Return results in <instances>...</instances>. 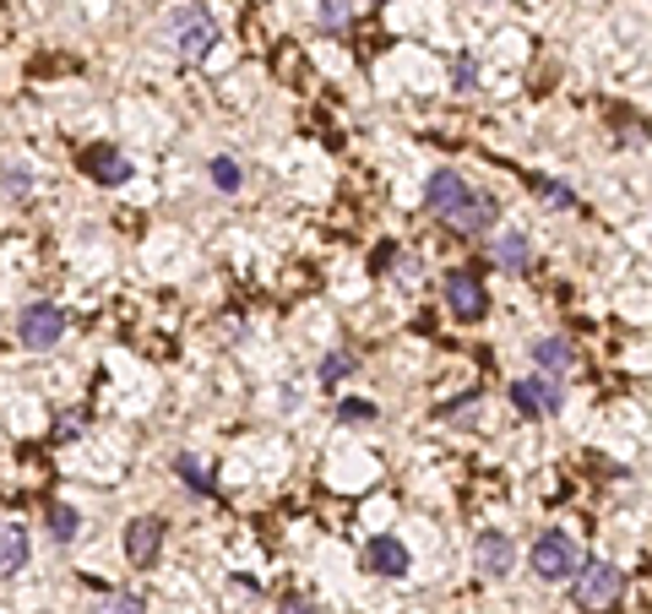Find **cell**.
<instances>
[{
	"mask_svg": "<svg viewBox=\"0 0 652 614\" xmlns=\"http://www.w3.org/2000/svg\"><path fill=\"white\" fill-rule=\"evenodd\" d=\"M576 610L588 614H603L620 604V593H625V576H620V565L609 561H576Z\"/></svg>",
	"mask_w": 652,
	"mask_h": 614,
	"instance_id": "obj_1",
	"label": "cell"
},
{
	"mask_svg": "<svg viewBox=\"0 0 652 614\" xmlns=\"http://www.w3.org/2000/svg\"><path fill=\"white\" fill-rule=\"evenodd\" d=\"M17 338H22V349H54L60 338H66V310L60 305H22L17 315Z\"/></svg>",
	"mask_w": 652,
	"mask_h": 614,
	"instance_id": "obj_2",
	"label": "cell"
},
{
	"mask_svg": "<svg viewBox=\"0 0 652 614\" xmlns=\"http://www.w3.org/2000/svg\"><path fill=\"white\" fill-rule=\"evenodd\" d=\"M576 544L565 538V533H544L539 544H533V571H539V582H565L571 571H576Z\"/></svg>",
	"mask_w": 652,
	"mask_h": 614,
	"instance_id": "obj_3",
	"label": "cell"
},
{
	"mask_svg": "<svg viewBox=\"0 0 652 614\" xmlns=\"http://www.w3.org/2000/svg\"><path fill=\"white\" fill-rule=\"evenodd\" d=\"M447 305H452L457 321H484L490 294H484V283H479L473 272H452V278H447Z\"/></svg>",
	"mask_w": 652,
	"mask_h": 614,
	"instance_id": "obj_4",
	"label": "cell"
},
{
	"mask_svg": "<svg viewBox=\"0 0 652 614\" xmlns=\"http://www.w3.org/2000/svg\"><path fill=\"white\" fill-rule=\"evenodd\" d=\"M473 565H479L490 582H501V576H511V565H516V544H511L505 533H479V544H473Z\"/></svg>",
	"mask_w": 652,
	"mask_h": 614,
	"instance_id": "obj_5",
	"label": "cell"
},
{
	"mask_svg": "<svg viewBox=\"0 0 652 614\" xmlns=\"http://www.w3.org/2000/svg\"><path fill=\"white\" fill-rule=\"evenodd\" d=\"M511 403H516V413H528V419H544V413H560V386L554 381H516L511 386Z\"/></svg>",
	"mask_w": 652,
	"mask_h": 614,
	"instance_id": "obj_6",
	"label": "cell"
},
{
	"mask_svg": "<svg viewBox=\"0 0 652 614\" xmlns=\"http://www.w3.org/2000/svg\"><path fill=\"white\" fill-rule=\"evenodd\" d=\"M158 550H163V522L158 516H137L126 527V555H131V565H152Z\"/></svg>",
	"mask_w": 652,
	"mask_h": 614,
	"instance_id": "obj_7",
	"label": "cell"
},
{
	"mask_svg": "<svg viewBox=\"0 0 652 614\" xmlns=\"http://www.w3.org/2000/svg\"><path fill=\"white\" fill-rule=\"evenodd\" d=\"M468 197H473V191H468V180H462V174H452V169L430 174V185H424V202L435 207L441 218H447V212H457V207L468 202Z\"/></svg>",
	"mask_w": 652,
	"mask_h": 614,
	"instance_id": "obj_8",
	"label": "cell"
},
{
	"mask_svg": "<svg viewBox=\"0 0 652 614\" xmlns=\"http://www.w3.org/2000/svg\"><path fill=\"white\" fill-rule=\"evenodd\" d=\"M212 44H218L212 17H207V11H185V17H180V54H185V60H201Z\"/></svg>",
	"mask_w": 652,
	"mask_h": 614,
	"instance_id": "obj_9",
	"label": "cell"
},
{
	"mask_svg": "<svg viewBox=\"0 0 652 614\" xmlns=\"http://www.w3.org/2000/svg\"><path fill=\"white\" fill-rule=\"evenodd\" d=\"M364 565H370L375 576H402V571H408L402 538H370V544H364Z\"/></svg>",
	"mask_w": 652,
	"mask_h": 614,
	"instance_id": "obj_10",
	"label": "cell"
},
{
	"mask_svg": "<svg viewBox=\"0 0 652 614\" xmlns=\"http://www.w3.org/2000/svg\"><path fill=\"white\" fill-rule=\"evenodd\" d=\"M33 555V544H28V527L22 522H0V576H11V571H22Z\"/></svg>",
	"mask_w": 652,
	"mask_h": 614,
	"instance_id": "obj_11",
	"label": "cell"
},
{
	"mask_svg": "<svg viewBox=\"0 0 652 614\" xmlns=\"http://www.w3.org/2000/svg\"><path fill=\"white\" fill-rule=\"evenodd\" d=\"M490 218H495V202H490V197H468L457 212H447V223H452L457 234H484Z\"/></svg>",
	"mask_w": 652,
	"mask_h": 614,
	"instance_id": "obj_12",
	"label": "cell"
},
{
	"mask_svg": "<svg viewBox=\"0 0 652 614\" xmlns=\"http://www.w3.org/2000/svg\"><path fill=\"white\" fill-rule=\"evenodd\" d=\"M88 169H93L99 185H126V180H131V163L120 153H109V148H93V153H88Z\"/></svg>",
	"mask_w": 652,
	"mask_h": 614,
	"instance_id": "obj_13",
	"label": "cell"
},
{
	"mask_svg": "<svg viewBox=\"0 0 652 614\" xmlns=\"http://www.w3.org/2000/svg\"><path fill=\"white\" fill-rule=\"evenodd\" d=\"M495 261H501L505 272H522V266L533 261V245H528V234H501V240H495Z\"/></svg>",
	"mask_w": 652,
	"mask_h": 614,
	"instance_id": "obj_14",
	"label": "cell"
},
{
	"mask_svg": "<svg viewBox=\"0 0 652 614\" xmlns=\"http://www.w3.org/2000/svg\"><path fill=\"white\" fill-rule=\"evenodd\" d=\"M533 359H539V370H554V375H560V370H571V343H565V338H539V343H533Z\"/></svg>",
	"mask_w": 652,
	"mask_h": 614,
	"instance_id": "obj_15",
	"label": "cell"
},
{
	"mask_svg": "<svg viewBox=\"0 0 652 614\" xmlns=\"http://www.w3.org/2000/svg\"><path fill=\"white\" fill-rule=\"evenodd\" d=\"M50 533L60 538V544H71V538L82 533V516L71 512V506H54V512H50Z\"/></svg>",
	"mask_w": 652,
	"mask_h": 614,
	"instance_id": "obj_16",
	"label": "cell"
},
{
	"mask_svg": "<svg viewBox=\"0 0 652 614\" xmlns=\"http://www.w3.org/2000/svg\"><path fill=\"white\" fill-rule=\"evenodd\" d=\"M6 197H11V202L33 197V169H28V163H11V169H6Z\"/></svg>",
	"mask_w": 652,
	"mask_h": 614,
	"instance_id": "obj_17",
	"label": "cell"
},
{
	"mask_svg": "<svg viewBox=\"0 0 652 614\" xmlns=\"http://www.w3.org/2000/svg\"><path fill=\"white\" fill-rule=\"evenodd\" d=\"M212 180H218V191H240V163L234 158H212Z\"/></svg>",
	"mask_w": 652,
	"mask_h": 614,
	"instance_id": "obj_18",
	"label": "cell"
},
{
	"mask_svg": "<svg viewBox=\"0 0 652 614\" xmlns=\"http://www.w3.org/2000/svg\"><path fill=\"white\" fill-rule=\"evenodd\" d=\"M99 614H148V604H142L137 593H114V598H109Z\"/></svg>",
	"mask_w": 652,
	"mask_h": 614,
	"instance_id": "obj_19",
	"label": "cell"
},
{
	"mask_svg": "<svg viewBox=\"0 0 652 614\" xmlns=\"http://www.w3.org/2000/svg\"><path fill=\"white\" fill-rule=\"evenodd\" d=\"M321 28H332V33L349 28V6L343 0H321Z\"/></svg>",
	"mask_w": 652,
	"mask_h": 614,
	"instance_id": "obj_20",
	"label": "cell"
},
{
	"mask_svg": "<svg viewBox=\"0 0 652 614\" xmlns=\"http://www.w3.org/2000/svg\"><path fill=\"white\" fill-rule=\"evenodd\" d=\"M353 370V354H332V359H321V381L332 386V381H343Z\"/></svg>",
	"mask_w": 652,
	"mask_h": 614,
	"instance_id": "obj_21",
	"label": "cell"
},
{
	"mask_svg": "<svg viewBox=\"0 0 652 614\" xmlns=\"http://www.w3.org/2000/svg\"><path fill=\"white\" fill-rule=\"evenodd\" d=\"M174 467L185 473V484H191V490H201V495L212 490V479H207V467H197V462H191V457H174Z\"/></svg>",
	"mask_w": 652,
	"mask_h": 614,
	"instance_id": "obj_22",
	"label": "cell"
},
{
	"mask_svg": "<svg viewBox=\"0 0 652 614\" xmlns=\"http://www.w3.org/2000/svg\"><path fill=\"white\" fill-rule=\"evenodd\" d=\"M452 82L457 88H473V82H479V60H473V54H462L452 66Z\"/></svg>",
	"mask_w": 652,
	"mask_h": 614,
	"instance_id": "obj_23",
	"label": "cell"
},
{
	"mask_svg": "<svg viewBox=\"0 0 652 614\" xmlns=\"http://www.w3.org/2000/svg\"><path fill=\"white\" fill-rule=\"evenodd\" d=\"M338 413H343V419H375V403H359V397H349Z\"/></svg>",
	"mask_w": 652,
	"mask_h": 614,
	"instance_id": "obj_24",
	"label": "cell"
},
{
	"mask_svg": "<svg viewBox=\"0 0 652 614\" xmlns=\"http://www.w3.org/2000/svg\"><path fill=\"white\" fill-rule=\"evenodd\" d=\"M539 197L554 207H571V191H560V185H539Z\"/></svg>",
	"mask_w": 652,
	"mask_h": 614,
	"instance_id": "obj_25",
	"label": "cell"
},
{
	"mask_svg": "<svg viewBox=\"0 0 652 614\" xmlns=\"http://www.w3.org/2000/svg\"><path fill=\"white\" fill-rule=\"evenodd\" d=\"M278 614H315V610H310L304 598H294V604H283V610H278Z\"/></svg>",
	"mask_w": 652,
	"mask_h": 614,
	"instance_id": "obj_26",
	"label": "cell"
},
{
	"mask_svg": "<svg viewBox=\"0 0 652 614\" xmlns=\"http://www.w3.org/2000/svg\"><path fill=\"white\" fill-rule=\"evenodd\" d=\"M370 6H387V0H370Z\"/></svg>",
	"mask_w": 652,
	"mask_h": 614,
	"instance_id": "obj_27",
	"label": "cell"
}]
</instances>
